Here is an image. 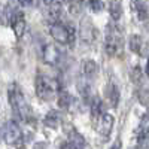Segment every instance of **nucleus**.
Returning a JSON list of instances; mask_svg holds the SVG:
<instances>
[{"mask_svg":"<svg viewBox=\"0 0 149 149\" xmlns=\"http://www.w3.org/2000/svg\"><path fill=\"white\" fill-rule=\"evenodd\" d=\"M60 121H61V118H60V115L57 113V112H49V113L46 115V118H45V124L48 127H52V128H57L58 127V124H60Z\"/></svg>","mask_w":149,"mask_h":149,"instance_id":"6ab92c4d","label":"nucleus"},{"mask_svg":"<svg viewBox=\"0 0 149 149\" xmlns=\"http://www.w3.org/2000/svg\"><path fill=\"white\" fill-rule=\"evenodd\" d=\"M134 10H136V14H137V18L140 19V21H145L146 18H148V12H146V6L143 5V3H136L134 5Z\"/></svg>","mask_w":149,"mask_h":149,"instance_id":"aec40b11","label":"nucleus"},{"mask_svg":"<svg viewBox=\"0 0 149 149\" xmlns=\"http://www.w3.org/2000/svg\"><path fill=\"white\" fill-rule=\"evenodd\" d=\"M136 134H137L139 143H142L143 140H148V137H149V116H145V119L140 122Z\"/></svg>","mask_w":149,"mask_h":149,"instance_id":"9d476101","label":"nucleus"},{"mask_svg":"<svg viewBox=\"0 0 149 149\" xmlns=\"http://www.w3.org/2000/svg\"><path fill=\"white\" fill-rule=\"evenodd\" d=\"M10 26H12V30L15 33V37L17 39H21L24 36V31H26V17L21 10H17L14 17H12V21H10Z\"/></svg>","mask_w":149,"mask_h":149,"instance_id":"423d86ee","label":"nucleus"},{"mask_svg":"<svg viewBox=\"0 0 149 149\" xmlns=\"http://www.w3.org/2000/svg\"><path fill=\"white\" fill-rule=\"evenodd\" d=\"M88 6L93 12H100L103 9V2L102 0H88Z\"/></svg>","mask_w":149,"mask_h":149,"instance_id":"412c9836","label":"nucleus"},{"mask_svg":"<svg viewBox=\"0 0 149 149\" xmlns=\"http://www.w3.org/2000/svg\"><path fill=\"white\" fill-rule=\"evenodd\" d=\"M5 140L8 145H18L22 140V131L17 121H9L5 125Z\"/></svg>","mask_w":149,"mask_h":149,"instance_id":"7ed1b4c3","label":"nucleus"},{"mask_svg":"<svg viewBox=\"0 0 149 149\" xmlns=\"http://www.w3.org/2000/svg\"><path fill=\"white\" fill-rule=\"evenodd\" d=\"M43 3L46 6H51V5H55V3H61V0H43Z\"/></svg>","mask_w":149,"mask_h":149,"instance_id":"5701e85b","label":"nucleus"},{"mask_svg":"<svg viewBox=\"0 0 149 149\" xmlns=\"http://www.w3.org/2000/svg\"><path fill=\"white\" fill-rule=\"evenodd\" d=\"M42 57H43V61L46 64L49 66H55L58 61H60V51H58V48L52 43H48L43 46V51H42Z\"/></svg>","mask_w":149,"mask_h":149,"instance_id":"39448f33","label":"nucleus"},{"mask_svg":"<svg viewBox=\"0 0 149 149\" xmlns=\"http://www.w3.org/2000/svg\"><path fill=\"white\" fill-rule=\"evenodd\" d=\"M106 94H107V100L112 104V107H116L118 106V102H119V91H118V88H116L113 84H112V85H109Z\"/></svg>","mask_w":149,"mask_h":149,"instance_id":"4468645a","label":"nucleus"},{"mask_svg":"<svg viewBox=\"0 0 149 149\" xmlns=\"http://www.w3.org/2000/svg\"><path fill=\"white\" fill-rule=\"evenodd\" d=\"M128 46L133 52L136 54H142V46H143V40L139 34H133L130 36V40H128Z\"/></svg>","mask_w":149,"mask_h":149,"instance_id":"f8f14e48","label":"nucleus"},{"mask_svg":"<svg viewBox=\"0 0 149 149\" xmlns=\"http://www.w3.org/2000/svg\"><path fill=\"white\" fill-rule=\"evenodd\" d=\"M106 54L109 57H113L118 54V51L121 49V37L116 36L115 33H110L106 37Z\"/></svg>","mask_w":149,"mask_h":149,"instance_id":"0eeeda50","label":"nucleus"},{"mask_svg":"<svg viewBox=\"0 0 149 149\" xmlns=\"http://www.w3.org/2000/svg\"><path fill=\"white\" fill-rule=\"evenodd\" d=\"M91 115L94 119H97L98 116L103 115V102L100 97H94L91 102Z\"/></svg>","mask_w":149,"mask_h":149,"instance_id":"ddd939ff","label":"nucleus"},{"mask_svg":"<svg viewBox=\"0 0 149 149\" xmlns=\"http://www.w3.org/2000/svg\"><path fill=\"white\" fill-rule=\"evenodd\" d=\"M31 2H33V0H18V3H19L21 6H30Z\"/></svg>","mask_w":149,"mask_h":149,"instance_id":"b1692460","label":"nucleus"},{"mask_svg":"<svg viewBox=\"0 0 149 149\" xmlns=\"http://www.w3.org/2000/svg\"><path fill=\"white\" fill-rule=\"evenodd\" d=\"M9 103H10V107L14 110V113L18 115L19 119L22 121H27L29 119V115H30V107L24 98L19 86L17 84L10 85L9 88Z\"/></svg>","mask_w":149,"mask_h":149,"instance_id":"f257e3e1","label":"nucleus"},{"mask_svg":"<svg viewBox=\"0 0 149 149\" xmlns=\"http://www.w3.org/2000/svg\"><path fill=\"white\" fill-rule=\"evenodd\" d=\"M146 74H148V78H149V58H148V64H146Z\"/></svg>","mask_w":149,"mask_h":149,"instance_id":"393cba45","label":"nucleus"},{"mask_svg":"<svg viewBox=\"0 0 149 149\" xmlns=\"http://www.w3.org/2000/svg\"><path fill=\"white\" fill-rule=\"evenodd\" d=\"M60 93V85L55 79L39 74L36 78V94L42 100H52V98Z\"/></svg>","mask_w":149,"mask_h":149,"instance_id":"f03ea898","label":"nucleus"},{"mask_svg":"<svg viewBox=\"0 0 149 149\" xmlns=\"http://www.w3.org/2000/svg\"><path fill=\"white\" fill-rule=\"evenodd\" d=\"M113 116H112L110 113H103L100 116V122H98V133H100L102 136H104V137H107V136L112 133V128H113Z\"/></svg>","mask_w":149,"mask_h":149,"instance_id":"6e6552de","label":"nucleus"},{"mask_svg":"<svg viewBox=\"0 0 149 149\" xmlns=\"http://www.w3.org/2000/svg\"><path fill=\"white\" fill-rule=\"evenodd\" d=\"M49 33H51L52 39L58 43H69L72 42V36H70V31H69V27L67 26H63L61 22H52L51 27H49Z\"/></svg>","mask_w":149,"mask_h":149,"instance_id":"20e7f679","label":"nucleus"},{"mask_svg":"<svg viewBox=\"0 0 149 149\" xmlns=\"http://www.w3.org/2000/svg\"><path fill=\"white\" fill-rule=\"evenodd\" d=\"M69 140H70V142L61 145V148H84V146H85L84 137H82L81 134H78L76 131L70 134V139H69Z\"/></svg>","mask_w":149,"mask_h":149,"instance_id":"9b49d317","label":"nucleus"},{"mask_svg":"<svg viewBox=\"0 0 149 149\" xmlns=\"http://www.w3.org/2000/svg\"><path fill=\"white\" fill-rule=\"evenodd\" d=\"M48 17H49V21L58 22V19H60V17H61V3H55V5L49 6Z\"/></svg>","mask_w":149,"mask_h":149,"instance_id":"a211bd4d","label":"nucleus"},{"mask_svg":"<svg viewBox=\"0 0 149 149\" xmlns=\"http://www.w3.org/2000/svg\"><path fill=\"white\" fill-rule=\"evenodd\" d=\"M139 100H140V103L145 104V106L149 104V90H143V91L139 93Z\"/></svg>","mask_w":149,"mask_h":149,"instance_id":"4be33fe9","label":"nucleus"},{"mask_svg":"<svg viewBox=\"0 0 149 149\" xmlns=\"http://www.w3.org/2000/svg\"><path fill=\"white\" fill-rule=\"evenodd\" d=\"M72 102H73V98H72V95H70L67 91H60V93H58V106H60L61 109L70 107Z\"/></svg>","mask_w":149,"mask_h":149,"instance_id":"f3484780","label":"nucleus"},{"mask_svg":"<svg viewBox=\"0 0 149 149\" xmlns=\"http://www.w3.org/2000/svg\"><path fill=\"white\" fill-rule=\"evenodd\" d=\"M12 17H14V8L10 5H6L0 14V24L2 26H9L10 21H12Z\"/></svg>","mask_w":149,"mask_h":149,"instance_id":"2eb2a0df","label":"nucleus"},{"mask_svg":"<svg viewBox=\"0 0 149 149\" xmlns=\"http://www.w3.org/2000/svg\"><path fill=\"white\" fill-rule=\"evenodd\" d=\"M109 14L112 17V19L113 21H118L122 15V8H121V3L118 2V0H112L110 5H109Z\"/></svg>","mask_w":149,"mask_h":149,"instance_id":"dca6fc26","label":"nucleus"},{"mask_svg":"<svg viewBox=\"0 0 149 149\" xmlns=\"http://www.w3.org/2000/svg\"><path fill=\"white\" fill-rule=\"evenodd\" d=\"M82 73L86 79H94L98 73V64L93 60H86L82 64Z\"/></svg>","mask_w":149,"mask_h":149,"instance_id":"1a4fd4ad","label":"nucleus"}]
</instances>
